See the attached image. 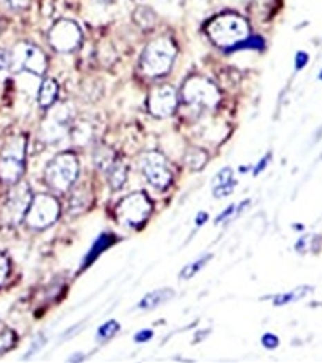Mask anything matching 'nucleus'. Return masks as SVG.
<instances>
[{
	"mask_svg": "<svg viewBox=\"0 0 322 363\" xmlns=\"http://www.w3.org/2000/svg\"><path fill=\"white\" fill-rule=\"evenodd\" d=\"M207 32L216 46L234 48L250 36V26L240 15L222 13L207 24Z\"/></svg>",
	"mask_w": 322,
	"mask_h": 363,
	"instance_id": "nucleus-1",
	"label": "nucleus"
},
{
	"mask_svg": "<svg viewBox=\"0 0 322 363\" xmlns=\"http://www.w3.org/2000/svg\"><path fill=\"white\" fill-rule=\"evenodd\" d=\"M176 44L168 37L155 39L145 47L140 57V71L147 77L164 76L176 58Z\"/></svg>",
	"mask_w": 322,
	"mask_h": 363,
	"instance_id": "nucleus-2",
	"label": "nucleus"
},
{
	"mask_svg": "<svg viewBox=\"0 0 322 363\" xmlns=\"http://www.w3.org/2000/svg\"><path fill=\"white\" fill-rule=\"evenodd\" d=\"M79 176V162L71 152H61L47 163L44 178L47 186L55 192H66L75 186Z\"/></svg>",
	"mask_w": 322,
	"mask_h": 363,
	"instance_id": "nucleus-3",
	"label": "nucleus"
},
{
	"mask_svg": "<svg viewBox=\"0 0 322 363\" xmlns=\"http://www.w3.org/2000/svg\"><path fill=\"white\" fill-rule=\"evenodd\" d=\"M26 167V138L15 136L0 153V183L15 184L21 181Z\"/></svg>",
	"mask_w": 322,
	"mask_h": 363,
	"instance_id": "nucleus-4",
	"label": "nucleus"
},
{
	"mask_svg": "<svg viewBox=\"0 0 322 363\" xmlns=\"http://www.w3.org/2000/svg\"><path fill=\"white\" fill-rule=\"evenodd\" d=\"M152 213V201L145 192H134L126 196L116 205L115 215L121 225L128 227H139L147 221Z\"/></svg>",
	"mask_w": 322,
	"mask_h": 363,
	"instance_id": "nucleus-5",
	"label": "nucleus"
},
{
	"mask_svg": "<svg viewBox=\"0 0 322 363\" xmlns=\"http://www.w3.org/2000/svg\"><path fill=\"white\" fill-rule=\"evenodd\" d=\"M182 100L197 109H214L221 100V94L207 77L193 76L182 86Z\"/></svg>",
	"mask_w": 322,
	"mask_h": 363,
	"instance_id": "nucleus-6",
	"label": "nucleus"
},
{
	"mask_svg": "<svg viewBox=\"0 0 322 363\" xmlns=\"http://www.w3.org/2000/svg\"><path fill=\"white\" fill-rule=\"evenodd\" d=\"M58 216H60L58 198L48 194H39V196H34L24 221L32 230H46L58 220Z\"/></svg>",
	"mask_w": 322,
	"mask_h": 363,
	"instance_id": "nucleus-7",
	"label": "nucleus"
},
{
	"mask_svg": "<svg viewBox=\"0 0 322 363\" xmlns=\"http://www.w3.org/2000/svg\"><path fill=\"white\" fill-rule=\"evenodd\" d=\"M47 70V57L34 44L19 42L12 50V71H29L41 76Z\"/></svg>",
	"mask_w": 322,
	"mask_h": 363,
	"instance_id": "nucleus-8",
	"label": "nucleus"
},
{
	"mask_svg": "<svg viewBox=\"0 0 322 363\" xmlns=\"http://www.w3.org/2000/svg\"><path fill=\"white\" fill-rule=\"evenodd\" d=\"M140 169H142L145 179L160 191L168 187L173 181V173H171L168 160L157 150H152V152L144 153L140 157Z\"/></svg>",
	"mask_w": 322,
	"mask_h": 363,
	"instance_id": "nucleus-9",
	"label": "nucleus"
},
{
	"mask_svg": "<svg viewBox=\"0 0 322 363\" xmlns=\"http://www.w3.org/2000/svg\"><path fill=\"white\" fill-rule=\"evenodd\" d=\"M32 191L31 186L26 181H18L13 184V187L10 189L7 201H5L3 215L5 221L8 223H19L26 216L28 208L32 202Z\"/></svg>",
	"mask_w": 322,
	"mask_h": 363,
	"instance_id": "nucleus-10",
	"label": "nucleus"
},
{
	"mask_svg": "<svg viewBox=\"0 0 322 363\" xmlns=\"http://www.w3.org/2000/svg\"><path fill=\"white\" fill-rule=\"evenodd\" d=\"M82 32L79 26L71 19H58L48 31V42L53 50L68 53L79 47Z\"/></svg>",
	"mask_w": 322,
	"mask_h": 363,
	"instance_id": "nucleus-11",
	"label": "nucleus"
},
{
	"mask_svg": "<svg viewBox=\"0 0 322 363\" xmlns=\"http://www.w3.org/2000/svg\"><path fill=\"white\" fill-rule=\"evenodd\" d=\"M178 109V92L173 86L161 84L150 92L149 111L157 118L171 116Z\"/></svg>",
	"mask_w": 322,
	"mask_h": 363,
	"instance_id": "nucleus-12",
	"label": "nucleus"
},
{
	"mask_svg": "<svg viewBox=\"0 0 322 363\" xmlns=\"http://www.w3.org/2000/svg\"><path fill=\"white\" fill-rule=\"evenodd\" d=\"M68 120H70V115L66 113L63 106L61 109L50 111L48 118L44 121L42 124V131H41L42 139L47 140V142L60 140L68 131Z\"/></svg>",
	"mask_w": 322,
	"mask_h": 363,
	"instance_id": "nucleus-13",
	"label": "nucleus"
},
{
	"mask_svg": "<svg viewBox=\"0 0 322 363\" xmlns=\"http://www.w3.org/2000/svg\"><path fill=\"white\" fill-rule=\"evenodd\" d=\"M92 202V192L87 186H77L73 189L70 203H68V213L73 216L81 215L82 212H86L91 207Z\"/></svg>",
	"mask_w": 322,
	"mask_h": 363,
	"instance_id": "nucleus-14",
	"label": "nucleus"
},
{
	"mask_svg": "<svg viewBox=\"0 0 322 363\" xmlns=\"http://www.w3.org/2000/svg\"><path fill=\"white\" fill-rule=\"evenodd\" d=\"M213 183H214L213 184V194H214V196H216L218 198L229 196V194L234 191V187H236V181H234L232 169L231 168H224L222 171H219L216 174V178H214Z\"/></svg>",
	"mask_w": 322,
	"mask_h": 363,
	"instance_id": "nucleus-15",
	"label": "nucleus"
},
{
	"mask_svg": "<svg viewBox=\"0 0 322 363\" xmlns=\"http://www.w3.org/2000/svg\"><path fill=\"white\" fill-rule=\"evenodd\" d=\"M58 89H60V87H58L55 80H52V77L44 80L41 87H39V94H37L39 105H41L42 109H48V106L55 104L58 97Z\"/></svg>",
	"mask_w": 322,
	"mask_h": 363,
	"instance_id": "nucleus-16",
	"label": "nucleus"
},
{
	"mask_svg": "<svg viewBox=\"0 0 322 363\" xmlns=\"http://www.w3.org/2000/svg\"><path fill=\"white\" fill-rule=\"evenodd\" d=\"M106 173V181H108L110 187L113 189V191H120L121 187L124 186L126 181H128V169L121 162L116 160L115 163H111L108 168L105 169Z\"/></svg>",
	"mask_w": 322,
	"mask_h": 363,
	"instance_id": "nucleus-17",
	"label": "nucleus"
},
{
	"mask_svg": "<svg viewBox=\"0 0 322 363\" xmlns=\"http://www.w3.org/2000/svg\"><path fill=\"white\" fill-rule=\"evenodd\" d=\"M173 295H174L173 289H168V288L158 289L152 294L145 295V297L142 299V302L139 304V307L144 308V310H152L155 307H158V305H161V304L168 302V300L173 297Z\"/></svg>",
	"mask_w": 322,
	"mask_h": 363,
	"instance_id": "nucleus-18",
	"label": "nucleus"
},
{
	"mask_svg": "<svg viewBox=\"0 0 322 363\" xmlns=\"http://www.w3.org/2000/svg\"><path fill=\"white\" fill-rule=\"evenodd\" d=\"M208 162V153L203 149L192 147L185 152V165L192 169V171H198L202 169Z\"/></svg>",
	"mask_w": 322,
	"mask_h": 363,
	"instance_id": "nucleus-19",
	"label": "nucleus"
},
{
	"mask_svg": "<svg viewBox=\"0 0 322 363\" xmlns=\"http://www.w3.org/2000/svg\"><path fill=\"white\" fill-rule=\"evenodd\" d=\"M111 242H113V236H111V234H110V236H108V234H102V236L99 237V239L95 241V244L92 245V249H91L89 254H87L84 265L92 263V261L95 260V257H99V255L102 254V252H104V250L106 249V247H108V245L111 244Z\"/></svg>",
	"mask_w": 322,
	"mask_h": 363,
	"instance_id": "nucleus-20",
	"label": "nucleus"
},
{
	"mask_svg": "<svg viewBox=\"0 0 322 363\" xmlns=\"http://www.w3.org/2000/svg\"><path fill=\"white\" fill-rule=\"evenodd\" d=\"M94 162H95L97 167L102 169V171H105V169L108 168L111 163L116 162L113 150L108 149V147H99L94 153Z\"/></svg>",
	"mask_w": 322,
	"mask_h": 363,
	"instance_id": "nucleus-21",
	"label": "nucleus"
},
{
	"mask_svg": "<svg viewBox=\"0 0 322 363\" xmlns=\"http://www.w3.org/2000/svg\"><path fill=\"white\" fill-rule=\"evenodd\" d=\"M134 19L142 28H150V26H153V23H155V13L150 8L140 7L134 12Z\"/></svg>",
	"mask_w": 322,
	"mask_h": 363,
	"instance_id": "nucleus-22",
	"label": "nucleus"
},
{
	"mask_svg": "<svg viewBox=\"0 0 322 363\" xmlns=\"http://www.w3.org/2000/svg\"><path fill=\"white\" fill-rule=\"evenodd\" d=\"M209 259H211V255H205V257H202V259L195 260L193 263L187 265V266H185V268L182 270V273H180V278H182V279H185V278H192V276H193L195 273H198V271L202 270L203 266L208 263Z\"/></svg>",
	"mask_w": 322,
	"mask_h": 363,
	"instance_id": "nucleus-23",
	"label": "nucleus"
},
{
	"mask_svg": "<svg viewBox=\"0 0 322 363\" xmlns=\"http://www.w3.org/2000/svg\"><path fill=\"white\" fill-rule=\"evenodd\" d=\"M118 329H120L118 322L111 319V322H106L102 324V326L99 328V331H97V337L102 339V341H104V339H110V337H113L116 333H118Z\"/></svg>",
	"mask_w": 322,
	"mask_h": 363,
	"instance_id": "nucleus-24",
	"label": "nucleus"
},
{
	"mask_svg": "<svg viewBox=\"0 0 322 363\" xmlns=\"http://www.w3.org/2000/svg\"><path fill=\"white\" fill-rule=\"evenodd\" d=\"M15 341H17V336H15L12 329H3V331L0 333V355L8 352L10 348L13 347Z\"/></svg>",
	"mask_w": 322,
	"mask_h": 363,
	"instance_id": "nucleus-25",
	"label": "nucleus"
},
{
	"mask_svg": "<svg viewBox=\"0 0 322 363\" xmlns=\"http://www.w3.org/2000/svg\"><path fill=\"white\" fill-rule=\"evenodd\" d=\"M12 70V52L0 48V71H10Z\"/></svg>",
	"mask_w": 322,
	"mask_h": 363,
	"instance_id": "nucleus-26",
	"label": "nucleus"
},
{
	"mask_svg": "<svg viewBox=\"0 0 322 363\" xmlns=\"http://www.w3.org/2000/svg\"><path fill=\"white\" fill-rule=\"evenodd\" d=\"M10 273V259L5 254H0V286L7 279Z\"/></svg>",
	"mask_w": 322,
	"mask_h": 363,
	"instance_id": "nucleus-27",
	"label": "nucleus"
},
{
	"mask_svg": "<svg viewBox=\"0 0 322 363\" xmlns=\"http://www.w3.org/2000/svg\"><path fill=\"white\" fill-rule=\"evenodd\" d=\"M0 2L12 10H23L29 5V0H0Z\"/></svg>",
	"mask_w": 322,
	"mask_h": 363,
	"instance_id": "nucleus-28",
	"label": "nucleus"
},
{
	"mask_svg": "<svg viewBox=\"0 0 322 363\" xmlns=\"http://www.w3.org/2000/svg\"><path fill=\"white\" fill-rule=\"evenodd\" d=\"M261 342L266 348H276L277 346H279V339H277L274 334H265L261 339Z\"/></svg>",
	"mask_w": 322,
	"mask_h": 363,
	"instance_id": "nucleus-29",
	"label": "nucleus"
},
{
	"mask_svg": "<svg viewBox=\"0 0 322 363\" xmlns=\"http://www.w3.org/2000/svg\"><path fill=\"white\" fill-rule=\"evenodd\" d=\"M153 337V333L149 331V329H144V331H140L135 334V341L138 342H145V341H150V339Z\"/></svg>",
	"mask_w": 322,
	"mask_h": 363,
	"instance_id": "nucleus-30",
	"label": "nucleus"
},
{
	"mask_svg": "<svg viewBox=\"0 0 322 363\" xmlns=\"http://www.w3.org/2000/svg\"><path fill=\"white\" fill-rule=\"evenodd\" d=\"M234 213H236V205H231L226 212H222L221 215L216 218V223H222L224 220H229V218H231Z\"/></svg>",
	"mask_w": 322,
	"mask_h": 363,
	"instance_id": "nucleus-31",
	"label": "nucleus"
},
{
	"mask_svg": "<svg viewBox=\"0 0 322 363\" xmlns=\"http://www.w3.org/2000/svg\"><path fill=\"white\" fill-rule=\"evenodd\" d=\"M306 62H308V57H306V53L300 52L299 57H296V68H301Z\"/></svg>",
	"mask_w": 322,
	"mask_h": 363,
	"instance_id": "nucleus-32",
	"label": "nucleus"
},
{
	"mask_svg": "<svg viewBox=\"0 0 322 363\" xmlns=\"http://www.w3.org/2000/svg\"><path fill=\"white\" fill-rule=\"evenodd\" d=\"M207 218H208V215H207V213H205V212H202V213H200V215L197 216V226H200V225H203V223H205V220H207Z\"/></svg>",
	"mask_w": 322,
	"mask_h": 363,
	"instance_id": "nucleus-33",
	"label": "nucleus"
},
{
	"mask_svg": "<svg viewBox=\"0 0 322 363\" xmlns=\"http://www.w3.org/2000/svg\"><path fill=\"white\" fill-rule=\"evenodd\" d=\"M97 2H99V3H110L111 0H97Z\"/></svg>",
	"mask_w": 322,
	"mask_h": 363,
	"instance_id": "nucleus-34",
	"label": "nucleus"
}]
</instances>
